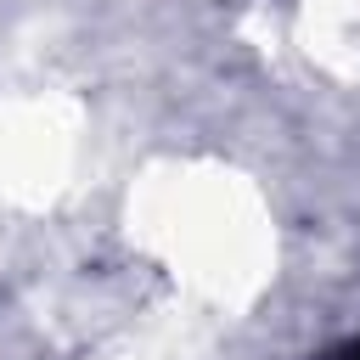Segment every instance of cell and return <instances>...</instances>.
I'll return each mask as SVG.
<instances>
[{"label":"cell","instance_id":"6da1fadb","mask_svg":"<svg viewBox=\"0 0 360 360\" xmlns=\"http://www.w3.org/2000/svg\"><path fill=\"white\" fill-rule=\"evenodd\" d=\"M321 360H360V338H349V343H338V349H326Z\"/></svg>","mask_w":360,"mask_h":360}]
</instances>
